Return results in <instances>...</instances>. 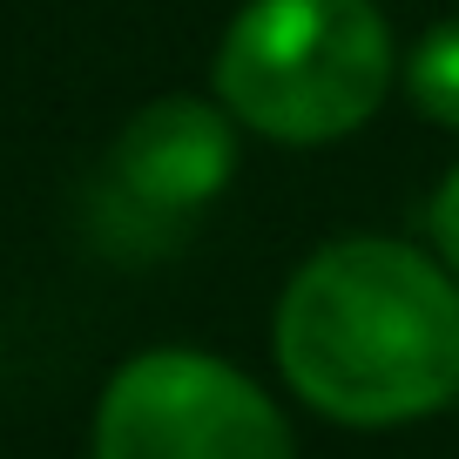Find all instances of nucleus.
Segmentation results:
<instances>
[{
    "instance_id": "20e7f679",
    "label": "nucleus",
    "mask_w": 459,
    "mask_h": 459,
    "mask_svg": "<svg viewBox=\"0 0 459 459\" xmlns=\"http://www.w3.org/2000/svg\"><path fill=\"white\" fill-rule=\"evenodd\" d=\"M230 169H237V129L203 95H162L135 108L108 149V189L129 216L156 230H183L196 210H210Z\"/></svg>"
},
{
    "instance_id": "39448f33",
    "label": "nucleus",
    "mask_w": 459,
    "mask_h": 459,
    "mask_svg": "<svg viewBox=\"0 0 459 459\" xmlns=\"http://www.w3.org/2000/svg\"><path fill=\"white\" fill-rule=\"evenodd\" d=\"M405 95L419 115L459 129V21H439L405 61Z\"/></svg>"
},
{
    "instance_id": "423d86ee",
    "label": "nucleus",
    "mask_w": 459,
    "mask_h": 459,
    "mask_svg": "<svg viewBox=\"0 0 459 459\" xmlns=\"http://www.w3.org/2000/svg\"><path fill=\"white\" fill-rule=\"evenodd\" d=\"M432 244H439L446 271L459 277V169L439 183V196H432Z\"/></svg>"
},
{
    "instance_id": "7ed1b4c3",
    "label": "nucleus",
    "mask_w": 459,
    "mask_h": 459,
    "mask_svg": "<svg viewBox=\"0 0 459 459\" xmlns=\"http://www.w3.org/2000/svg\"><path fill=\"white\" fill-rule=\"evenodd\" d=\"M95 459H298V439L237 365L143 351L101 392Z\"/></svg>"
},
{
    "instance_id": "f257e3e1",
    "label": "nucleus",
    "mask_w": 459,
    "mask_h": 459,
    "mask_svg": "<svg viewBox=\"0 0 459 459\" xmlns=\"http://www.w3.org/2000/svg\"><path fill=\"white\" fill-rule=\"evenodd\" d=\"M277 365L338 426H405L459 392V284L392 237L325 244L277 304Z\"/></svg>"
},
{
    "instance_id": "f03ea898",
    "label": "nucleus",
    "mask_w": 459,
    "mask_h": 459,
    "mask_svg": "<svg viewBox=\"0 0 459 459\" xmlns=\"http://www.w3.org/2000/svg\"><path fill=\"white\" fill-rule=\"evenodd\" d=\"M392 34L372 0H250L216 48V95L271 143H338L385 101Z\"/></svg>"
}]
</instances>
